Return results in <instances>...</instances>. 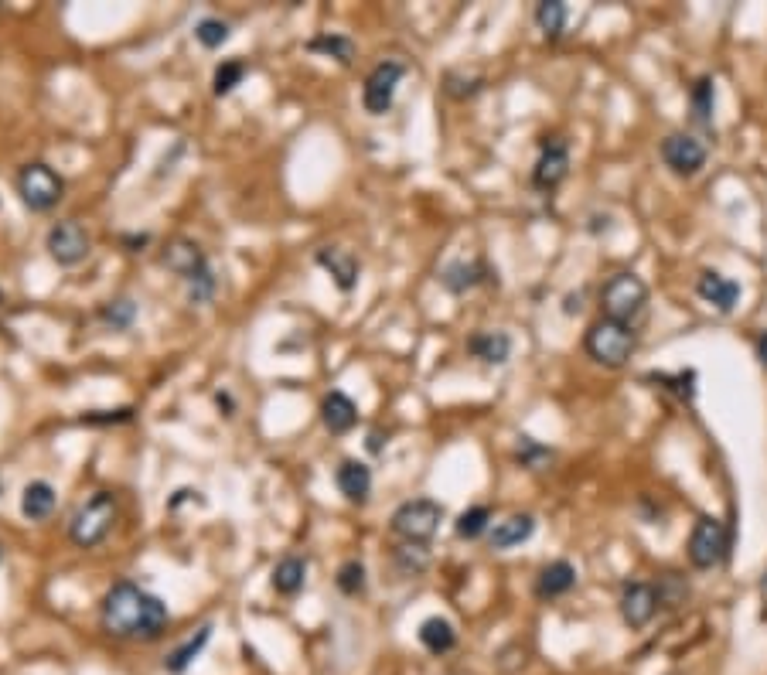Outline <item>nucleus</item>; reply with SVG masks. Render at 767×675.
<instances>
[{
	"label": "nucleus",
	"mask_w": 767,
	"mask_h": 675,
	"mask_svg": "<svg viewBox=\"0 0 767 675\" xmlns=\"http://www.w3.org/2000/svg\"><path fill=\"white\" fill-rule=\"evenodd\" d=\"M99 621L113 638L123 641H154L168 631V604L161 597L147 594L133 580H120L106 590L103 607H99Z\"/></svg>",
	"instance_id": "f257e3e1"
},
{
	"label": "nucleus",
	"mask_w": 767,
	"mask_h": 675,
	"mask_svg": "<svg viewBox=\"0 0 767 675\" xmlns=\"http://www.w3.org/2000/svg\"><path fill=\"white\" fill-rule=\"evenodd\" d=\"M164 266L188 287V300L191 304H208L219 290V280H215V270L208 263L205 249L195 243V239H174V243L164 249Z\"/></svg>",
	"instance_id": "f03ea898"
},
{
	"label": "nucleus",
	"mask_w": 767,
	"mask_h": 675,
	"mask_svg": "<svg viewBox=\"0 0 767 675\" xmlns=\"http://www.w3.org/2000/svg\"><path fill=\"white\" fill-rule=\"evenodd\" d=\"M583 348H587V355L594 358L597 365H604V369H624L638 348V335L631 324L600 318L590 324L587 335H583Z\"/></svg>",
	"instance_id": "7ed1b4c3"
},
{
	"label": "nucleus",
	"mask_w": 767,
	"mask_h": 675,
	"mask_svg": "<svg viewBox=\"0 0 767 675\" xmlns=\"http://www.w3.org/2000/svg\"><path fill=\"white\" fill-rule=\"evenodd\" d=\"M120 505H116L113 491H96L89 502H82L75 508L72 522H69V539L79 549H96L106 543V536L113 532Z\"/></svg>",
	"instance_id": "20e7f679"
},
{
	"label": "nucleus",
	"mask_w": 767,
	"mask_h": 675,
	"mask_svg": "<svg viewBox=\"0 0 767 675\" xmlns=\"http://www.w3.org/2000/svg\"><path fill=\"white\" fill-rule=\"evenodd\" d=\"M645 304H648V287L638 273H614V277L600 287V311L611 321L631 324L635 318H641Z\"/></svg>",
	"instance_id": "39448f33"
},
{
	"label": "nucleus",
	"mask_w": 767,
	"mask_h": 675,
	"mask_svg": "<svg viewBox=\"0 0 767 675\" xmlns=\"http://www.w3.org/2000/svg\"><path fill=\"white\" fill-rule=\"evenodd\" d=\"M440 522H444V505L433 498H410L393 512V532L403 543H430L437 536Z\"/></svg>",
	"instance_id": "423d86ee"
},
{
	"label": "nucleus",
	"mask_w": 767,
	"mask_h": 675,
	"mask_svg": "<svg viewBox=\"0 0 767 675\" xmlns=\"http://www.w3.org/2000/svg\"><path fill=\"white\" fill-rule=\"evenodd\" d=\"M18 195L31 212H52L65 195V181L48 164L31 161L18 171Z\"/></svg>",
	"instance_id": "0eeeda50"
},
{
	"label": "nucleus",
	"mask_w": 767,
	"mask_h": 675,
	"mask_svg": "<svg viewBox=\"0 0 767 675\" xmlns=\"http://www.w3.org/2000/svg\"><path fill=\"white\" fill-rule=\"evenodd\" d=\"M727 549H730V539H727V525L713 515H703L696 525H693V536H689V563L696 570H713L727 560Z\"/></svg>",
	"instance_id": "6e6552de"
},
{
	"label": "nucleus",
	"mask_w": 767,
	"mask_h": 675,
	"mask_svg": "<svg viewBox=\"0 0 767 675\" xmlns=\"http://www.w3.org/2000/svg\"><path fill=\"white\" fill-rule=\"evenodd\" d=\"M403 75H406V69H403V62H396V58H386V62L375 65L362 86L365 113L386 116L393 110V99H396V89H399V82H403Z\"/></svg>",
	"instance_id": "1a4fd4ad"
},
{
	"label": "nucleus",
	"mask_w": 767,
	"mask_h": 675,
	"mask_svg": "<svg viewBox=\"0 0 767 675\" xmlns=\"http://www.w3.org/2000/svg\"><path fill=\"white\" fill-rule=\"evenodd\" d=\"M45 249L58 266H79L89 256V249H93V239H89V232L75 219H65L48 229Z\"/></svg>",
	"instance_id": "9d476101"
},
{
	"label": "nucleus",
	"mask_w": 767,
	"mask_h": 675,
	"mask_svg": "<svg viewBox=\"0 0 767 675\" xmlns=\"http://www.w3.org/2000/svg\"><path fill=\"white\" fill-rule=\"evenodd\" d=\"M570 174V144L563 137H546L539 144L536 168H532V188L536 191H556Z\"/></svg>",
	"instance_id": "9b49d317"
},
{
	"label": "nucleus",
	"mask_w": 767,
	"mask_h": 675,
	"mask_svg": "<svg viewBox=\"0 0 767 675\" xmlns=\"http://www.w3.org/2000/svg\"><path fill=\"white\" fill-rule=\"evenodd\" d=\"M662 161L675 178H696L706 164V144L689 133H669L662 140Z\"/></svg>",
	"instance_id": "f8f14e48"
},
{
	"label": "nucleus",
	"mask_w": 767,
	"mask_h": 675,
	"mask_svg": "<svg viewBox=\"0 0 767 675\" xmlns=\"http://www.w3.org/2000/svg\"><path fill=\"white\" fill-rule=\"evenodd\" d=\"M621 618H624V624L628 628H645L648 621L655 618V611H658V594H655V587L652 583H645V580H628L621 587Z\"/></svg>",
	"instance_id": "ddd939ff"
},
{
	"label": "nucleus",
	"mask_w": 767,
	"mask_h": 675,
	"mask_svg": "<svg viewBox=\"0 0 767 675\" xmlns=\"http://www.w3.org/2000/svg\"><path fill=\"white\" fill-rule=\"evenodd\" d=\"M314 260H318L321 270L328 273L331 280H335V287L341 290V294H352V290L358 287V273H362V263H358V256L352 253V249L321 246L318 253H314Z\"/></svg>",
	"instance_id": "4468645a"
},
{
	"label": "nucleus",
	"mask_w": 767,
	"mask_h": 675,
	"mask_svg": "<svg viewBox=\"0 0 767 675\" xmlns=\"http://www.w3.org/2000/svg\"><path fill=\"white\" fill-rule=\"evenodd\" d=\"M696 294H699L703 304L716 307L720 314H730L733 307H737V300H740V283L723 277V273H716V270H703L699 273V280H696Z\"/></svg>",
	"instance_id": "2eb2a0df"
},
{
	"label": "nucleus",
	"mask_w": 767,
	"mask_h": 675,
	"mask_svg": "<svg viewBox=\"0 0 767 675\" xmlns=\"http://www.w3.org/2000/svg\"><path fill=\"white\" fill-rule=\"evenodd\" d=\"M321 423L328 427V433H335V437L355 430V423H358L355 399L348 393H341V389H331V393L321 399Z\"/></svg>",
	"instance_id": "dca6fc26"
},
{
	"label": "nucleus",
	"mask_w": 767,
	"mask_h": 675,
	"mask_svg": "<svg viewBox=\"0 0 767 675\" xmlns=\"http://www.w3.org/2000/svg\"><path fill=\"white\" fill-rule=\"evenodd\" d=\"M335 485H338V491L352 505H365V502H369V495H372V471H369V464L352 461V457H348V461H341L338 471H335Z\"/></svg>",
	"instance_id": "f3484780"
},
{
	"label": "nucleus",
	"mask_w": 767,
	"mask_h": 675,
	"mask_svg": "<svg viewBox=\"0 0 767 675\" xmlns=\"http://www.w3.org/2000/svg\"><path fill=\"white\" fill-rule=\"evenodd\" d=\"M491 277L485 260H454L440 270V283L450 290V294H468V290L481 287Z\"/></svg>",
	"instance_id": "a211bd4d"
},
{
	"label": "nucleus",
	"mask_w": 767,
	"mask_h": 675,
	"mask_svg": "<svg viewBox=\"0 0 767 675\" xmlns=\"http://www.w3.org/2000/svg\"><path fill=\"white\" fill-rule=\"evenodd\" d=\"M573 587H577V570H573V563H566V560L546 563L543 570H539V577H536V597L539 600L566 597Z\"/></svg>",
	"instance_id": "6ab92c4d"
},
{
	"label": "nucleus",
	"mask_w": 767,
	"mask_h": 675,
	"mask_svg": "<svg viewBox=\"0 0 767 675\" xmlns=\"http://www.w3.org/2000/svg\"><path fill=\"white\" fill-rule=\"evenodd\" d=\"M532 532H536V519H532L529 512H515L508 515V519L491 525L488 539H491V549H512V546H522Z\"/></svg>",
	"instance_id": "aec40b11"
},
{
	"label": "nucleus",
	"mask_w": 767,
	"mask_h": 675,
	"mask_svg": "<svg viewBox=\"0 0 767 675\" xmlns=\"http://www.w3.org/2000/svg\"><path fill=\"white\" fill-rule=\"evenodd\" d=\"M468 352L485 365H505L512 355V338L505 331H474L468 338Z\"/></svg>",
	"instance_id": "412c9836"
},
{
	"label": "nucleus",
	"mask_w": 767,
	"mask_h": 675,
	"mask_svg": "<svg viewBox=\"0 0 767 675\" xmlns=\"http://www.w3.org/2000/svg\"><path fill=\"white\" fill-rule=\"evenodd\" d=\"M270 583H273V590L283 594V597L300 594V590H304V583H307V560H304V556H283V560L273 566Z\"/></svg>",
	"instance_id": "4be33fe9"
},
{
	"label": "nucleus",
	"mask_w": 767,
	"mask_h": 675,
	"mask_svg": "<svg viewBox=\"0 0 767 675\" xmlns=\"http://www.w3.org/2000/svg\"><path fill=\"white\" fill-rule=\"evenodd\" d=\"M55 512V488L48 481H31L21 491V515L31 522H41Z\"/></svg>",
	"instance_id": "5701e85b"
},
{
	"label": "nucleus",
	"mask_w": 767,
	"mask_h": 675,
	"mask_svg": "<svg viewBox=\"0 0 767 675\" xmlns=\"http://www.w3.org/2000/svg\"><path fill=\"white\" fill-rule=\"evenodd\" d=\"M416 635H420V645L427 648L430 655H447L457 648V631L447 618H427Z\"/></svg>",
	"instance_id": "b1692460"
},
{
	"label": "nucleus",
	"mask_w": 767,
	"mask_h": 675,
	"mask_svg": "<svg viewBox=\"0 0 767 675\" xmlns=\"http://www.w3.org/2000/svg\"><path fill=\"white\" fill-rule=\"evenodd\" d=\"M212 641V624H205V628H198V635H191L185 645H178L174 652L164 658V669L168 672H174V675H181L188 669L191 662H195L198 655H202V648Z\"/></svg>",
	"instance_id": "393cba45"
},
{
	"label": "nucleus",
	"mask_w": 767,
	"mask_h": 675,
	"mask_svg": "<svg viewBox=\"0 0 767 675\" xmlns=\"http://www.w3.org/2000/svg\"><path fill=\"white\" fill-rule=\"evenodd\" d=\"M307 52H318L324 58H335V62H341V65H352L358 48L348 35H331V31H324V35L307 41Z\"/></svg>",
	"instance_id": "a878e982"
},
{
	"label": "nucleus",
	"mask_w": 767,
	"mask_h": 675,
	"mask_svg": "<svg viewBox=\"0 0 767 675\" xmlns=\"http://www.w3.org/2000/svg\"><path fill=\"white\" fill-rule=\"evenodd\" d=\"M689 106H693V120L699 123V127H713L716 89H713L710 75H703V79L693 82V89H689Z\"/></svg>",
	"instance_id": "bb28decb"
},
{
	"label": "nucleus",
	"mask_w": 767,
	"mask_h": 675,
	"mask_svg": "<svg viewBox=\"0 0 767 675\" xmlns=\"http://www.w3.org/2000/svg\"><path fill=\"white\" fill-rule=\"evenodd\" d=\"M532 18H536V28L543 31L549 41H556L563 35L570 11H566L563 0H543V4H536V14H532Z\"/></svg>",
	"instance_id": "cd10ccee"
},
{
	"label": "nucleus",
	"mask_w": 767,
	"mask_h": 675,
	"mask_svg": "<svg viewBox=\"0 0 767 675\" xmlns=\"http://www.w3.org/2000/svg\"><path fill=\"white\" fill-rule=\"evenodd\" d=\"M96 318L113 331H127L130 324L137 321V304H133L130 297H116V300H110V304L99 307Z\"/></svg>",
	"instance_id": "c85d7f7f"
},
{
	"label": "nucleus",
	"mask_w": 767,
	"mask_h": 675,
	"mask_svg": "<svg viewBox=\"0 0 767 675\" xmlns=\"http://www.w3.org/2000/svg\"><path fill=\"white\" fill-rule=\"evenodd\" d=\"M488 529H491V508L488 505H471L468 512H461L457 515V522H454V532L461 539H478V536H485Z\"/></svg>",
	"instance_id": "c756f323"
},
{
	"label": "nucleus",
	"mask_w": 767,
	"mask_h": 675,
	"mask_svg": "<svg viewBox=\"0 0 767 675\" xmlns=\"http://www.w3.org/2000/svg\"><path fill=\"white\" fill-rule=\"evenodd\" d=\"M243 79H246V62H243V58H225V62L212 75V93L215 96H229Z\"/></svg>",
	"instance_id": "7c9ffc66"
},
{
	"label": "nucleus",
	"mask_w": 767,
	"mask_h": 675,
	"mask_svg": "<svg viewBox=\"0 0 767 675\" xmlns=\"http://www.w3.org/2000/svg\"><path fill=\"white\" fill-rule=\"evenodd\" d=\"M655 594H658V607H669V611H675V607H682L689 600V583L682 580L679 573H665V577L658 580Z\"/></svg>",
	"instance_id": "2f4dec72"
},
{
	"label": "nucleus",
	"mask_w": 767,
	"mask_h": 675,
	"mask_svg": "<svg viewBox=\"0 0 767 675\" xmlns=\"http://www.w3.org/2000/svg\"><path fill=\"white\" fill-rule=\"evenodd\" d=\"M396 566H399V573H403V577H420V573L430 566L427 546L403 543V546L396 549Z\"/></svg>",
	"instance_id": "473e14b6"
},
{
	"label": "nucleus",
	"mask_w": 767,
	"mask_h": 675,
	"mask_svg": "<svg viewBox=\"0 0 767 675\" xmlns=\"http://www.w3.org/2000/svg\"><path fill=\"white\" fill-rule=\"evenodd\" d=\"M335 583H338V590H341L345 597L365 594V563H362V560H345V563L338 566Z\"/></svg>",
	"instance_id": "72a5a7b5"
},
{
	"label": "nucleus",
	"mask_w": 767,
	"mask_h": 675,
	"mask_svg": "<svg viewBox=\"0 0 767 675\" xmlns=\"http://www.w3.org/2000/svg\"><path fill=\"white\" fill-rule=\"evenodd\" d=\"M515 457H519L522 468H529V471H543L546 464L553 461V450L543 447V444H536V440H532V437H519V447H515Z\"/></svg>",
	"instance_id": "f704fd0d"
},
{
	"label": "nucleus",
	"mask_w": 767,
	"mask_h": 675,
	"mask_svg": "<svg viewBox=\"0 0 767 675\" xmlns=\"http://www.w3.org/2000/svg\"><path fill=\"white\" fill-rule=\"evenodd\" d=\"M229 35H232V28L222 18H202L195 24V38H198V45H205V48H222L225 41H229Z\"/></svg>",
	"instance_id": "c9c22d12"
},
{
	"label": "nucleus",
	"mask_w": 767,
	"mask_h": 675,
	"mask_svg": "<svg viewBox=\"0 0 767 675\" xmlns=\"http://www.w3.org/2000/svg\"><path fill=\"white\" fill-rule=\"evenodd\" d=\"M652 379L658 382L662 389H672L675 396L679 399H693V393H696V372H675V375H665V372H658V375H652Z\"/></svg>",
	"instance_id": "e433bc0d"
},
{
	"label": "nucleus",
	"mask_w": 767,
	"mask_h": 675,
	"mask_svg": "<svg viewBox=\"0 0 767 675\" xmlns=\"http://www.w3.org/2000/svg\"><path fill=\"white\" fill-rule=\"evenodd\" d=\"M754 348H757V358H761V365L767 369V331H761V335H757Z\"/></svg>",
	"instance_id": "4c0bfd02"
},
{
	"label": "nucleus",
	"mask_w": 767,
	"mask_h": 675,
	"mask_svg": "<svg viewBox=\"0 0 767 675\" xmlns=\"http://www.w3.org/2000/svg\"><path fill=\"white\" fill-rule=\"evenodd\" d=\"M764 590H767V573H764Z\"/></svg>",
	"instance_id": "58836bf2"
}]
</instances>
